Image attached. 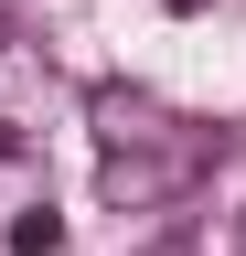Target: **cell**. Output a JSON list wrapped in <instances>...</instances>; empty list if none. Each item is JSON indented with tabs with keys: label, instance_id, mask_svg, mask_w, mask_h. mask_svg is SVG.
<instances>
[{
	"label": "cell",
	"instance_id": "6",
	"mask_svg": "<svg viewBox=\"0 0 246 256\" xmlns=\"http://www.w3.org/2000/svg\"><path fill=\"white\" fill-rule=\"evenodd\" d=\"M171 11H203V0H171Z\"/></svg>",
	"mask_w": 246,
	"mask_h": 256
},
{
	"label": "cell",
	"instance_id": "1",
	"mask_svg": "<svg viewBox=\"0 0 246 256\" xmlns=\"http://www.w3.org/2000/svg\"><path fill=\"white\" fill-rule=\"evenodd\" d=\"M214 160H225V139H193V150H107L97 160V192H107V214H161L182 203Z\"/></svg>",
	"mask_w": 246,
	"mask_h": 256
},
{
	"label": "cell",
	"instance_id": "2",
	"mask_svg": "<svg viewBox=\"0 0 246 256\" xmlns=\"http://www.w3.org/2000/svg\"><path fill=\"white\" fill-rule=\"evenodd\" d=\"M86 118H97V150H193V139H214V128H193L182 107H161L139 86H97Z\"/></svg>",
	"mask_w": 246,
	"mask_h": 256
},
{
	"label": "cell",
	"instance_id": "4",
	"mask_svg": "<svg viewBox=\"0 0 246 256\" xmlns=\"http://www.w3.org/2000/svg\"><path fill=\"white\" fill-rule=\"evenodd\" d=\"M11 43H22V22H11V0H0V54H11Z\"/></svg>",
	"mask_w": 246,
	"mask_h": 256
},
{
	"label": "cell",
	"instance_id": "3",
	"mask_svg": "<svg viewBox=\"0 0 246 256\" xmlns=\"http://www.w3.org/2000/svg\"><path fill=\"white\" fill-rule=\"evenodd\" d=\"M11 256H65V214H54V203H22L11 214Z\"/></svg>",
	"mask_w": 246,
	"mask_h": 256
},
{
	"label": "cell",
	"instance_id": "5",
	"mask_svg": "<svg viewBox=\"0 0 246 256\" xmlns=\"http://www.w3.org/2000/svg\"><path fill=\"white\" fill-rule=\"evenodd\" d=\"M11 150H22V139H11V128H0V160H11Z\"/></svg>",
	"mask_w": 246,
	"mask_h": 256
}]
</instances>
